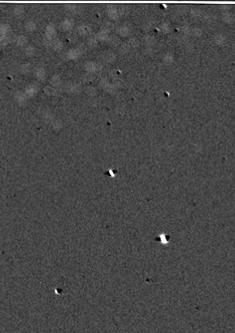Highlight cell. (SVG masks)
Returning <instances> with one entry per match:
<instances>
[{
	"label": "cell",
	"instance_id": "obj_1",
	"mask_svg": "<svg viewBox=\"0 0 235 333\" xmlns=\"http://www.w3.org/2000/svg\"><path fill=\"white\" fill-rule=\"evenodd\" d=\"M24 29L29 33L34 32L37 29V24L33 20H28L24 24Z\"/></svg>",
	"mask_w": 235,
	"mask_h": 333
},
{
	"label": "cell",
	"instance_id": "obj_2",
	"mask_svg": "<svg viewBox=\"0 0 235 333\" xmlns=\"http://www.w3.org/2000/svg\"><path fill=\"white\" fill-rule=\"evenodd\" d=\"M15 42L16 46H25L27 43H28V38H26L24 35H20L16 37L15 40Z\"/></svg>",
	"mask_w": 235,
	"mask_h": 333
},
{
	"label": "cell",
	"instance_id": "obj_3",
	"mask_svg": "<svg viewBox=\"0 0 235 333\" xmlns=\"http://www.w3.org/2000/svg\"><path fill=\"white\" fill-rule=\"evenodd\" d=\"M36 52H37L36 48L34 47L33 46H31V45L27 46L26 48H25V50H24V54L28 57H33V56H34Z\"/></svg>",
	"mask_w": 235,
	"mask_h": 333
},
{
	"label": "cell",
	"instance_id": "obj_4",
	"mask_svg": "<svg viewBox=\"0 0 235 333\" xmlns=\"http://www.w3.org/2000/svg\"><path fill=\"white\" fill-rule=\"evenodd\" d=\"M24 7L23 5L18 4L16 6H15L14 8H13V14L15 16H20L24 14Z\"/></svg>",
	"mask_w": 235,
	"mask_h": 333
},
{
	"label": "cell",
	"instance_id": "obj_5",
	"mask_svg": "<svg viewBox=\"0 0 235 333\" xmlns=\"http://www.w3.org/2000/svg\"><path fill=\"white\" fill-rule=\"evenodd\" d=\"M10 26L8 24H0V35L7 36L10 32Z\"/></svg>",
	"mask_w": 235,
	"mask_h": 333
},
{
	"label": "cell",
	"instance_id": "obj_6",
	"mask_svg": "<svg viewBox=\"0 0 235 333\" xmlns=\"http://www.w3.org/2000/svg\"><path fill=\"white\" fill-rule=\"evenodd\" d=\"M53 33H54V29H53V27H52L51 25H48L47 28L45 29V35H46V37H47L46 38L49 39V38H51Z\"/></svg>",
	"mask_w": 235,
	"mask_h": 333
},
{
	"label": "cell",
	"instance_id": "obj_7",
	"mask_svg": "<svg viewBox=\"0 0 235 333\" xmlns=\"http://www.w3.org/2000/svg\"><path fill=\"white\" fill-rule=\"evenodd\" d=\"M30 69H31V65L29 63H28V62H25L24 64H22L21 67H20V71L22 72H24V73L28 72L30 71Z\"/></svg>",
	"mask_w": 235,
	"mask_h": 333
},
{
	"label": "cell",
	"instance_id": "obj_8",
	"mask_svg": "<svg viewBox=\"0 0 235 333\" xmlns=\"http://www.w3.org/2000/svg\"><path fill=\"white\" fill-rule=\"evenodd\" d=\"M45 70H44V68H42V67H38L37 69L36 70V76H37V78H39V79H41V78H43L44 77V76H45Z\"/></svg>",
	"mask_w": 235,
	"mask_h": 333
}]
</instances>
